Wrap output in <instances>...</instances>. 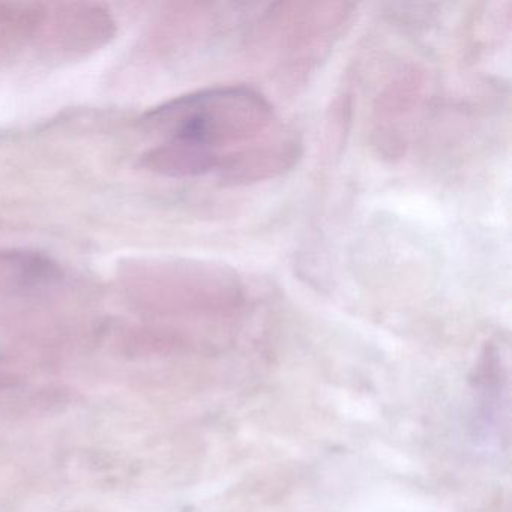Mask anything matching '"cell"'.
I'll return each instance as SVG.
<instances>
[{"mask_svg": "<svg viewBox=\"0 0 512 512\" xmlns=\"http://www.w3.org/2000/svg\"><path fill=\"white\" fill-rule=\"evenodd\" d=\"M304 145L292 125L277 124L268 133L223 158L217 173L230 187H247L278 178L301 160Z\"/></svg>", "mask_w": 512, "mask_h": 512, "instance_id": "obj_4", "label": "cell"}, {"mask_svg": "<svg viewBox=\"0 0 512 512\" xmlns=\"http://www.w3.org/2000/svg\"><path fill=\"white\" fill-rule=\"evenodd\" d=\"M353 10L355 5L331 2L272 5L251 35L253 49L277 56L275 73L280 85L298 89L328 58L352 20Z\"/></svg>", "mask_w": 512, "mask_h": 512, "instance_id": "obj_2", "label": "cell"}, {"mask_svg": "<svg viewBox=\"0 0 512 512\" xmlns=\"http://www.w3.org/2000/svg\"><path fill=\"white\" fill-rule=\"evenodd\" d=\"M143 161L149 170L173 178L200 176L214 170L217 172L220 166V157L214 152L179 142L164 143L160 148L146 154Z\"/></svg>", "mask_w": 512, "mask_h": 512, "instance_id": "obj_5", "label": "cell"}, {"mask_svg": "<svg viewBox=\"0 0 512 512\" xmlns=\"http://www.w3.org/2000/svg\"><path fill=\"white\" fill-rule=\"evenodd\" d=\"M427 77L415 65L398 71L377 95L370 116V143L377 154L395 160L406 154Z\"/></svg>", "mask_w": 512, "mask_h": 512, "instance_id": "obj_3", "label": "cell"}, {"mask_svg": "<svg viewBox=\"0 0 512 512\" xmlns=\"http://www.w3.org/2000/svg\"><path fill=\"white\" fill-rule=\"evenodd\" d=\"M149 121L169 139L167 142L208 149L220 157V163L230 152L254 142L278 124L274 106L245 86L185 95L155 110Z\"/></svg>", "mask_w": 512, "mask_h": 512, "instance_id": "obj_1", "label": "cell"}]
</instances>
